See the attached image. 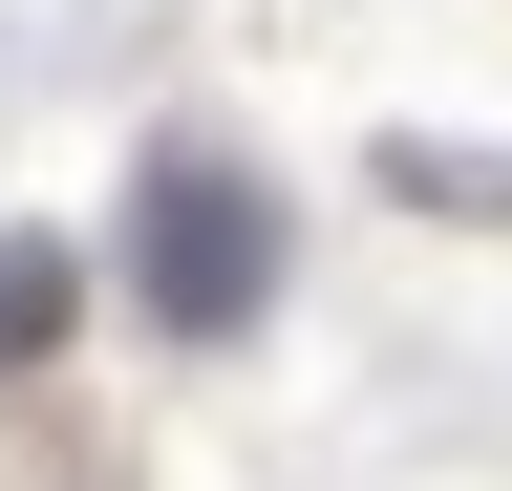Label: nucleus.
<instances>
[{
	"label": "nucleus",
	"instance_id": "obj_1",
	"mask_svg": "<svg viewBox=\"0 0 512 491\" xmlns=\"http://www.w3.org/2000/svg\"><path fill=\"white\" fill-rule=\"evenodd\" d=\"M128 278H150L171 342H235L256 299H278V193H256L235 150H150V193H128Z\"/></svg>",
	"mask_w": 512,
	"mask_h": 491
},
{
	"label": "nucleus",
	"instance_id": "obj_2",
	"mask_svg": "<svg viewBox=\"0 0 512 491\" xmlns=\"http://www.w3.org/2000/svg\"><path fill=\"white\" fill-rule=\"evenodd\" d=\"M64 321H86V257L64 235H0V363H43Z\"/></svg>",
	"mask_w": 512,
	"mask_h": 491
}]
</instances>
